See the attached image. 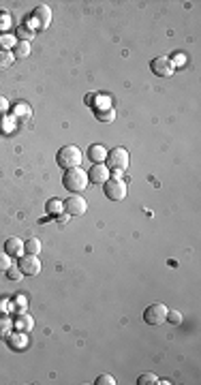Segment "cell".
<instances>
[{"mask_svg": "<svg viewBox=\"0 0 201 385\" xmlns=\"http://www.w3.org/2000/svg\"><path fill=\"white\" fill-rule=\"evenodd\" d=\"M11 257L6 255V253H0V272H6V270L11 268Z\"/></svg>", "mask_w": 201, "mask_h": 385, "instance_id": "26", "label": "cell"}, {"mask_svg": "<svg viewBox=\"0 0 201 385\" xmlns=\"http://www.w3.org/2000/svg\"><path fill=\"white\" fill-rule=\"evenodd\" d=\"M88 171H84L82 167H73L67 169L62 176V187L67 189L69 192H82L88 187Z\"/></svg>", "mask_w": 201, "mask_h": 385, "instance_id": "1", "label": "cell"}, {"mask_svg": "<svg viewBox=\"0 0 201 385\" xmlns=\"http://www.w3.org/2000/svg\"><path fill=\"white\" fill-rule=\"evenodd\" d=\"M113 118H116V111H113L111 107L109 109H103V111L97 109V120H100V122H111Z\"/></svg>", "mask_w": 201, "mask_h": 385, "instance_id": "23", "label": "cell"}, {"mask_svg": "<svg viewBox=\"0 0 201 385\" xmlns=\"http://www.w3.org/2000/svg\"><path fill=\"white\" fill-rule=\"evenodd\" d=\"M105 165H107V169H109V171H113L111 178H120L128 169V152H126V148L116 146L113 150H109V152H107V159H105Z\"/></svg>", "mask_w": 201, "mask_h": 385, "instance_id": "2", "label": "cell"}, {"mask_svg": "<svg viewBox=\"0 0 201 385\" xmlns=\"http://www.w3.org/2000/svg\"><path fill=\"white\" fill-rule=\"evenodd\" d=\"M9 113V101L4 96H0V116H6Z\"/></svg>", "mask_w": 201, "mask_h": 385, "instance_id": "31", "label": "cell"}, {"mask_svg": "<svg viewBox=\"0 0 201 385\" xmlns=\"http://www.w3.org/2000/svg\"><path fill=\"white\" fill-rule=\"evenodd\" d=\"M150 69H152L154 75H159V77H171L176 71V64L171 58H167V56H159V58H154L150 62Z\"/></svg>", "mask_w": 201, "mask_h": 385, "instance_id": "8", "label": "cell"}, {"mask_svg": "<svg viewBox=\"0 0 201 385\" xmlns=\"http://www.w3.org/2000/svg\"><path fill=\"white\" fill-rule=\"evenodd\" d=\"M17 268L24 276H39L41 274V261L37 255H24L17 259Z\"/></svg>", "mask_w": 201, "mask_h": 385, "instance_id": "6", "label": "cell"}, {"mask_svg": "<svg viewBox=\"0 0 201 385\" xmlns=\"http://www.w3.org/2000/svg\"><path fill=\"white\" fill-rule=\"evenodd\" d=\"M13 306H15V308H17V312H24V310H26V297L17 295L15 299H13Z\"/></svg>", "mask_w": 201, "mask_h": 385, "instance_id": "30", "label": "cell"}, {"mask_svg": "<svg viewBox=\"0 0 201 385\" xmlns=\"http://www.w3.org/2000/svg\"><path fill=\"white\" fill-rule=\"evenodd\" d=\"M167 321H171L174 325H180V323H182V315H180V310H169V312H167Z\"/></svg>", "mask_w": 201, "mask_h": 385, "instance_id": "27", "label": "cell"}, {"mask_svg": "<svg viewBox=\"0 0 201 385\" xmlns=\"http://www.w3.org/2000/svg\"><path fill=\"white\" fill-rule=\"evenodd\" d=\"M56 161H58V165L67 171V169H73V167H80V163L84 161V154L82 150L77 148L75 144H67L58 150V154H56Z\"/></svg>", "mask_w": 201, "mask_h": 385, "instance_id": "3", "label": "cell"}, {"mask_svg": "<svg viewBox=\"0 0 201 385\" xmlns=\"http://www.w3.org/2000/svg\"><path fill=\"white\" fill-rule=\"evenodd\" d=\"M30 17L39 24V30H45V28L52 24V9H49L47 4H39L37 9L32 11V15H30Z\"/></svg>", "mask_w": 201, "mask_h": 385, "instance_id": "11", "label": "cell"}, {"mask_svg": "<svg viewBox=\"0 0 201 385\" xmlns=\"http://www.w3.org/2000/svg\"><path fill=\"white\" fill-rule=\"evenodd\" d=\"M15 39L11 37V34H2L0 37V49H9V47H15Z\"/></svg>", "mask_w": 201, "mask_h": 385, "instance_id": "25", "label": "cell"}, {"mask_svg": "<svg viewBox=\"0 0 201 385\" xmlns=\"http://www.w3.org/2000/svg\"><path fill=\"white\" fill-rule=\"evenodd\" d=\"M34 32H37V30H32V28L28 26L26 21H24V24H19V26H17V39L26 41V43H30V39H34Z\"/></svg>", "mask_w": 201, "mask_h": 385, "instance_id": "18", "label": "cell"}, {"mask_svg": "<svg viewBox=\"0 0 201 385\" xmlns=\"http://www.w3.org/2000/svg\"><path fill=\"white\" fill-rule=\"evenodd\" d=\"M95 383H97V385H116V379H113L111 375H100Z\"/></svg>", "mask_w": 201, "mask_h": 385, "instance_id": "28", "label": "cell"}, {"mask_svg": "<svg viewBox=\"0 0 201 385\" xmlns=\"http://www.w3.org/2000/svg\"><path fill=\"white\" fill-rule=\"evenodd\" d=\"M174 64H176V67H178V64H184V54H176Z\"/></svg>", "mask_w": 201, "mask_h": 385, "instance_id": "32", "label": "cell"}, {"mask_svg": "<svg viewBox=\"0 0 201 385\" xmlns=\"http://www.w3.org/2000/svg\"><path fill=\"white\" fill-rule=\"evenodd\" d=\"M11 332H13V321H11V317L0 315V338H6Z\"/></svg>", "mask_w": 201, "mask_h": 385, "instance_id": "19", "label": "cell"}, {"mask_svg": "<svg viewBox=\"0 0 201 385\" xmlns=\"http://www.w3.org/2000/svg\"><path fill=\"white\" fill-rule=\"evenodd\" d=\"M105 159H107V150H105V146L92 144V146L88 148V161H92V165H95V163H105Z\"/></svg>", "mask_w": 201, "mask_h": 385, "instance_id": "14", "label": "cell"}, {"mask_svg": "<svg viewBox=\"0 0 201 385\" xmlns=\"http://www.w3.org/2000/svg\"><path fill=\"white\" fill-rule=\"evenodd\" d=\"M4 274H6V278H11V281H19V278L24 276V274H21V270L17 268V261H13V263H11V268L6 270Z\"/></svg>", "mask_w": 201, "mask_h": 385, "instance_id": "24", "label": "cell"}, {"mask_svg": "<svg viewBox=\"0 0 201 385\" xmlns=\"http://www.w3.org/2000/svg\"><path fill=\"white\" fill-rule=\"evenodd\" d=\"M167 312H169V308L163 302H154V304L148 306L146 312H143V321H146L148 325H163L165 321H167Z\"/></svg>", "mask_w": 201, "mask_h": 385, "instance_id": "4", "label": "cell"}, {"mask_svg": "<svg viewBox=\"0 0 201 385\" xmlns=\"http://www.w3.org/2000/svg\"><path fill=\"white\" fill-rule=\"evenodd\" d=\"M109 178H111V171L107 169L105 163H95V165L88 169V182H92V184H100V187H103Z\"/></svg>", "mask_w": 201, "mask_h": 385, "instance_id": "9", "label": "cell"}, {"mask_svg": "<svg viewBox=\"0 0 201 385\" xmlns=\"http://www.w3.org/2000/svg\"><path fill=\"white\" fill-rule=\"evenodd\" d=\"M137 383L139 385H154V383H159V377H156L154 373H143V375H139Z\"/></svg>", "mask_w": 201, "mask_h": 385, "instance_id": "22", "label": "cell"}, {"mask_svg": "<svg viewBox=\"0 0 201 385\" xmlns=\"http://www.w3.org/2000/svg\"><path fill=\"white\" fill-rule=\"evenodd\" d=\"M86 210H88V201H86L82 195H77V192L64 201V212H67L69 216H84Z\"/></svg>", "mask_w": 201, "mask_h": 385, "instance_id": "7", "label": "cell"}, {"mask_svg": "<svg viewBox=\"0 0 201 385\" xmlns=\"http://www.w3.org/2000/svg\"><path fill=\"white\" fill-rule=\"evenodd\" d=\"M30 118H32V109H30V105L28 103H17L15 107H13V120H15V126L24 128L28 122H30Z\"/></svg>", "mask_w": 201, "mask_h": 385, "instance_id": "10", "label": "cell"}, {"mask_svg": "<svg viewBox=\"0 0 201 385\" xmlns=\"http://www.w3.org/2000/svg\"><path fill=\"white\" fill-rule=\"evenodd\" d=\"M4 253L9 257H19L21 253H24V242H21L19 238H9L6 240V244H4Z\"/></svg>", "mask_w": 201, "mask_h": 385, "instance_id": "15", "label": "cell"}, {"mask_svg": "<svg viewBox=\"0 0 201 385\" xmlns=\"http://www.w3.org/2000/svg\"><path fill=\"white\" fill-rule=\"evenodd\" d=\"M103 192L107 199L111 201H122L126 197V182L122 178H109L105 184H103Z\"/></svg>", "mask_w": 201, "mask_h": 385, "instance_id": "5", "label": "cell"}, {"mask_svg": "<svg viewBox=\"0 0 201 385\" xmlns=\"http://www.w3.org/2000/svg\"><path fill=\"white\" fill-rule=\"evenodd\" d=\"M6 342H9V347L15 349V351H24V349L28 347V334L15 330V332H11L9 336H6Z\"/></svg>", "mask_w": 201, "mask_h": 385, "instance_id": "12", "label": "cell"}, {"mask_svg": "<svg viewBox=\"0 0 201 385\" xmlns=\"http://www.w3.org/2000/svg\"><path fill=\"white\" fill-rule=\"evenodd\" d=\"M13 60H15V56H13V52H9V49H0V71H4V69H9Z\"/></svg>", "mask_w": 201, "mask_h": 385, "instance_id": "20", "label": "cell"}, {"mask_svg": "<svg viewBox=\"0 0 201 385\" xmlns=\"http://www.w3.org/2000/svg\"><path fill=\"white\" fill-rule=\"evenodd\" d=\"M0 28H2V30H9L11 28V15L9 13H0Z\"/></svg>", "mask_w": 201, "mask_h": 385, "instance_id": "29", "label": "cell"}, {"mask_svg": "<svg viewBox=\"0 0 201 385\" xmlns=\"http://www.w3.org/2000/svg\"><path fill=\"white\" fill-rule=\"evenodd\" d=\"M45 210H47L49 216H60L64 212V201H60V199H49L45 203Z\"/></svg>", "mask_w": 201, "mask_h": 385, "instance_id": "16", "label": "cell"}, {"mask_svg": "<svg viewBox=\"0 0 201 385\" xmlns=\"http://www.w3.org/2000/svg\"><path fill=\"white\" fill-rule=\"evenodd\" d=\"M24 253H26V255H37V257H39V253H41V242H39L37 238H32V240L24 242Z\"/></svg>", "mask_w": 201, "mask_h": 385, "instance_id": "21", "label": "cell"}, {"mask_svg": "<svg viewBox=\"0 0 201 385\" xmlns=\"http://www.w3.org/2000/svg\"><path fill=\"white\" fill-rule=\"evenodd\" d=\"M13 327L15 330H19V332H32L34 330V319H32V315H28V312L24 310V312H19V315L15 317V321H13Z\"/></svg>", "mask_w": 201, "mask_h": 385, "instance_id": "13", "label": "cell"}, {"mask_svg": "<svg viewBox=\"0 0 201 385\" xmlns=\"http://www.w3.org/2000/svg\"><path fill=\"white\" fill-rule=\"evenodd\" d=\"M13 56H15V58H28V56H30V43L17 41L15 47H13Z\"/></svg>", "mask_w": 201, "mask_h": 385, "instance_id": "17", "label": "cell"}]
</instances>
